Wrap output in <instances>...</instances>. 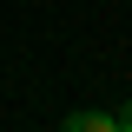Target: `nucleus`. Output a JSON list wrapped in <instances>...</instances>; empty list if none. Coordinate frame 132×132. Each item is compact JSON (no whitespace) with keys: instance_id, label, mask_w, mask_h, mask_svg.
<instances>
[{"instance_id":"f257e3e1","label":"nucleus","mask_w":132,"mask_h":132,"mask_svg":"<svg viewBox=\"0 0 132 132\" xmlns=\"http://www.w3.org/2000/svg\"><path fill=\"white\" fill-rule=\"evenodd\" d=\"M73 132H119V112H66Z\"/></svg>"},{"instance_id":"f03ea898","label":"nucleus","mask_w":132,"mask_h":132,"mask_svg":"<svg viewBox=\"0 0 132 132\" xmlns=\"http://www.w3.org/2000/svg\"><path fill=\"white\" fill-rule=\"evenodd\" d=\"M119 132H132V99H126V106H119Z\"/></svg>"}]
</instances>
